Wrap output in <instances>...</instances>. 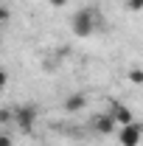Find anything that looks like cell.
Segmentation results:
<instances>
[{
	"label": "cell",
	"mask_w": 143,
	"mask_h": 146,
	"mask_svg": "<svg viewBox=\"0 0 143 146\" xmlns=\"http://www.w3.org/2000/svg\"><path fill=\"white\" fill-rule=\"evenodd\" d=\"M84 107V96L81 93H73L70 98H65V110L68 112H76V110H81Z\"/></svg>",
	"instance_id": "8992f818"
},
{
	"label": "cell",
	"mask_w": 143,
	"mask_h": 146,
	"mask_svg": "<svg viewBox=\"0 0 143 146\" xmlns=\"http://www.w3.org/2000/svg\"><path fill=\"white\" fill-rule=\"evenodd\" d=\"M118 143L121 146H140L143 143V124L132 121V124L121 127L118 129Z\"/></svg>",
	"instance_id": "3957f363"
},
{
	"label": "cell",
	"mask_w": 143,
	"mask_h": 146,
	"mask_svg": "<svg viewBox=\"0 0 143 146\" xmlns=\"http://www.w3.org/2000/svg\"><path fill=\"white\" fill-rule=\"evenodd\" d=\"M129 82L143 87V70H140V68H132V70H129Z\"/></svg>",
	"instance_id": "52a82bcc"
},
{
	"label": "cell",
	"mask_w": 143,
	"mask_h": 146,
	"mask_svg": "<svg viewBox=\"0 0 143 146\" xmlns=\"http://www.w3.org/2000/svg\"><path fill=\"white\" fill-rule=\"evenodd\" d=\"M109 112H112V118L118 121V127H126V124L135 121V112L126 107V104H121V101H112V104H109Z\"/></svg>",
	"instance_id": "5b68a950"
},
{
	"label": "cell",
	"mask_w": 143,
	"mask_h": 146,
	"mask_svg": "<svg viewBox=\"0 0 143 146\" xmlns=\"http://www.w3.org/2000/svg\"><path fill=\"white\" fill-rule=\"evenodd\" d=\"M36 107L34 104H20L17 110H14V124L20 127V132L23 135H31L34 132V124H36Z\"/></svg>",
	"instance_id": "7a4b0ae2"
},
{
	"label": "cell",
	"mask_w": 143,
	"mask_h": 146,
	"mask_svg": "<svg viewBox=\"0 0 143 146\" xmlns=\"http://www.w3.org/2000/svg\"><path fill=\"white\" fill-rule=\"evenodd\" d=\"M0 146H11V138H9V135H3V138H0Z\"/></svg>",
	"instance_id": "9c48e42d"
},
{
	"label": "cell",
	"mask_w": 143,
	"mask_h": 146,
	"mask_svg": "<svg viewBox=\"0 0 143 146\" xmlns=\"http://www.w3.org/2000/svg\"><path fill=\"white\" fill-rule=\"evenodd\" d=\"M98 28H101V14H98V9H93V6H87V9H79V11L70 17V31L79 36V39H87V36H93Z\"/></svg>",
	"instance_id": "6da1fadb"
},
{
	"label": "cell",
	"mask_w": 143,
	"mask_h": 146,
	"mask_svg": "<svg viewBox=\"0 0 143 146\" xmlns=\"http://www.w3.org/2000/svg\"><path fill=\"white\" fill-rule=\"evenodd\" d=\"M93 129L98 132V135H112V132H118V121L112 118V112H101V115H95L93 118Z\"/></svg>",
	"instance_id": "277c9868"
},
{
	"label": "cell",
	"mask_w": 143,
	"mask_h": 146,
	"mask_svg": "<svg viewBox=\"0 0 143 146\" xmlns=\"http://www.w3.org/2000/svg\"><path fill=\"white\" fill-rule=\"evenodd\" d=\"M129 11H143V0H121Z\"/></svg>",
	"instance_id": "ba28073f"
}]
</instances>
